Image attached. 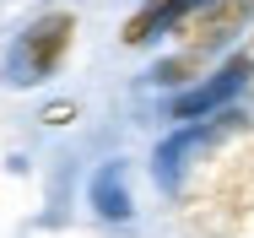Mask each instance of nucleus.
<instances>
[{
    "instance_id": "nucleus-7",
    "label": "nucleus",
    "mask_w": 254,
    "mask_h": 238,
    "mask_svg": "<svg viewBox=\"0 0 254 238\" xmlns=\"http://www.w3.org/2000/svg\"><path fill=\"white\" fill-rule=\"evenodd\" d=\"M119 179H125V168H119V162H114V168H103L98 179H92V206H98V217H108V222L135 211V206H130V184L119 190Z\"/></svg>"
},
{
    "instance_id": "nucleus-11",
    "label": "nucleus",
    "mask_w": 254,
    "mask_h": 238,
    "mask_svg": "<svg viewBox=\"0 0 254 238\" xmlns=\"http://www.w3.org/2000/svg\"><path fill=\"white\" fill-rule=\"evenodd\" d=\"M249 11H254V0H249Z\"/></svg>"
},
{
    "instance_id": "nucleus-1",
    "label": "nucleus",
    "mask_w": 254,
    "mask_h": 238,
    "mask_svg": "<svg viewBox=\"0 0 254 238\" xmlns=\"http://www.w3.org/2000/svg\"><path fill=\"white\" fill-rule=\"evenodd\" d=\"M162 184H179V222L195 238H254V114L238 103L157 146Z\"/></svg>"
},
{
    "instance_id": "nucleus-8",
    "label": "nucleus",
    "mask_w": 254,
    "mask_h": 238,
    "mask_svg": "<svg viewBox=\"0 0 254 238\" xmlns=\"http://www.w3.org/2000/svg\"><path fill=\"white\" fill-rule=\"evenodd\" d=\"M38 119H44L49 130H65L70 119H81V103H76V97H60V103H44V108H38Z\"/></svg>"
},
{
    "instance_id": "nucleus-2",
    "label": "nucleus",
    "mask_w": 254,
    "mask_h": 238,
    "mask_svg": "<svg viewBox=\"0 0 254 238\" xmlns=\"http://www.w3.org/2000/svg\"><path fill=\"white\" fill-rule=\"evenodd\" d=\"M76 27H81V16H76L70 5L38 11V16L16 33V44H11V60H5L11 81H16V87H38V81L60 76V65H65L70 49H76Z\"/></svg>"
},
{
    "instance_id": "nucleus-10",
    "label": "nucleus",
    "mask_w": 254,
    "mask_h": 238,
    "mask_svg": "<svg viewBox=\"0 0 254 238\" xmlns=\"http://www.w3.org/2000/svg\"><path fill=\"white\" fill-rule=\"evenodd\" d=\"M244 49H249V54H254V27H249V38H244Z\"/></svg>"
},
{
    "instance_id": "nucleus-9",
    "label": "nucleus",
    "mask_w": 254,
    "mask_h": 238,
    "mask_svg": "<svg viewBox=\"0 0 254 238\" xmlns=\"http://www.w3.org/2000/svg\"><path fill=\"white\" fill-rule=\"evenodd\" d=\"M244 97H249V103H254V76H249V87H244Z\"/></svg>"
},
{
    "instance_id": "nucleus-4",
    "label": "nucleus",
    "mask_w": 254,
    "mask_h": 238,
    "mask_svg": "<svg viewBox=\"0 0 254 238\" xmlns=\"http://www.w3.org/2000/svg\"><path fill=\"white\" fill-rule=\"evenodd\" d=\"M254 27V11L249 0H195L184 11V22L168 33V44L179 49H205V54H227L249 38Z\"/></svg>"
},
{
    "instance_id": "nucleus-6",
    "label": "nucleus",
    "mask_w": 254,
    "mask_h": 238,
    "mask_svg": "<svg viewBox=\"0 0 254 238\" xmlns=\"http://www.w3.org/2000/svg\"><path fill=\"white\" fill-rule=\"evenodd\" d=\"M216 65H222V54H205V49H179V44H173V49L152 65V87H162V92H184V87L205 81Z\"/></svg>"
},
{
    "instance_id": "nucleus-5",
    "label": "nucleus",
    "mask_w": 254,
    "mask_h": 238,
    "mask_svg": "<svg viewBox=\"0 0 254 238\" xmlns=\"http://www.w3.org/2000/svg\"><path fill=\"white\" fill-rule=\"evenodd\" d=\"M190 5H195V0H141V11L125 16L119 44H125V49H141V44H152V38H162V33H173V27L184 22Z\"/></svg>"
},
{
    "instance_id": "nucleus-3",
    "label": "nucleus",
    "mask_w": 254,
    "mask_h": 238,
    "mask_svg": "<svg viewBox=\"0 0 254 238\" xmlns=\"http://www.w3.org/2000/svg\"><path fill=\"white\" fill-rule=\"evenodd\" d=\"M249 76H254V54H249L244 44L227 49V54H222V65H216L205 81H195V87H184V92H173L168 103H162V119H173V125L211 119V114H222V108H233V103L244 97Z\"/></svg>"
}]
</instances>
